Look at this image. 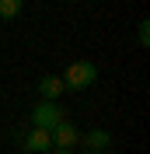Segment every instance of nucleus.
<instances>
[{
    "mask_svg": "<svg viewBox=\"0 0 150 154\" xmlns=\"http://www.w3.org/2000/svg\"><path fill=\"white\" fill-rule=\"evenodd\" d=\"M94 81H98V67H94L91 60H74V63L63 70L66 91H84V88H91Z\"/></svg>",
    "mask_w": 150,
    "mask_h": 154,
    "instance_id": "nucleus-1",
    "label": "nucleus"
},
{
    "mask_svg": "<svg viewBox=\"0 0 150 154\" xmlns=\"http://www.w3.org/2000/svg\"><path fill=\"white\" fill-rule=\"evenodd\" d=\"M63 119L66 116H63V109H59L56 102H38V105L32 109V126H35V130H49V133H52Z\"/></svg>",
    "mask_w": 150,
    "mask_h": 154,
    "instance_id": "nucleus-2",
    "label": "nucleus"
},
{
    "mask_svg": "<svg viewBox=\"0 0 150 154\" xmlns=\"http://www.w3.org/2000/svg\"><path fill=\"white\" fill-rule=\"evenodd\" d=\"M77 140H80V130L74 123H66V119L52 130V151H74Z\"/></svg>",
    "mask_w": 150,
    "mask_h": 154,
    "instance_id": "nucleus-3",
    "label": "nucleus"
},
{
    "mask_svg": "<svg viewBox=\"0 0 150 154\" xmlns=\"http://www.w3.org/2000/svg\"><path fill=\"white\" fill-rule=\"evenodd\" d=\"M21 147H25V154H46V151H52V133H49V130H35V126H32L28 137L21 140Z\"/></svg>",
    "mask_w": 150,
    "mask_h": 154,
    "instance_id": "nucleus-4",
    "label": "nucleus"
},
{
    "mask_svg": "<svg viewBox=\"0 0 150 154\" xmlns=\"http://www.w3.org/2000/svg\"><path fill=\"white\" fill-rule=\"evenodd\" d=\"M63 91H66V84H63V77H56V74H46L42 81H38V95H42V102H56Z\"/></svg>",
    "mask_w": 150,
    "mask_h": 154,
    "instance_id": "nucleus-5",
    "label": "nucleus"
},
{
    "mask_svg": "<svg viewBox=\"0 0 150 154\" xmlns=\"http://www.w3.org/2000/svg\"><path fill=\"white\" fill-rule=\"evenodd\" d=\"M84 144H87V151H101L105 154V147L112 144V133L101 130V126H98V130H87V133H84Z\"/></svg>",
    "mask_w": 150,
    "mask_h": 154,
    "instance_id": "nucleus-6",
    "label": "nucleus"
},
{
    "mask_svg": "<svg viewBox=\"0 0 150 154\" xmlns=\"http://www.w3.org/2000/svg\"><path fill=\"white\" fill-rule=\"evenodd\" d=\"M21 11H25L21 0H0V18H4V21H14Z\"/></svg>",
    "mask_w": 150,
    "mask_h": 154,
    "instance_id": "nucleus-7",
    "label": "nucleus"
},
{
    "mask_svg": "<svg viewBox=\"0 0 150 154\" xmlns=\"http://www.w3.org/2000/svg\"><path fill=\"white\" fill-rule=\"evenodd\" d=\"M136 35H140V46H150V25H147V21H140Z\"/></svg>",
    "mask_w": 150,
    "mask_h": 154,
    "instance_id": "nucleus-8",
    "label": "nucleus"
},
{
    "mask_svg": "<svg viewBox=\"0 0 150 154\" xmlns=\"http://www.w3.org/2000/svg\"><path fill=\"white\" fill-rule=\"evenodd\" d=\"M52 154H74V151H52Z\"/></svg>",
    "mask_w": 150,
    "mask_h": 154,
    "instance_id": "nucleus-9",
    "label": "nucleus"
},
{
    "mask_svg": "<svg viewBox=\"0 0 150 154\" xmlns=\"http://www.w3.org/2000/svg\"><path fill=\"white\" fill-rule=\"evenodd\" d=\"M84 154H101V151H84Z\"/></svg>",
    "mask_w": 150,
    "mask_h": 154,
    "instance_id": "nucleus-10",
    "label": "nucleus"
}]
</instances>
